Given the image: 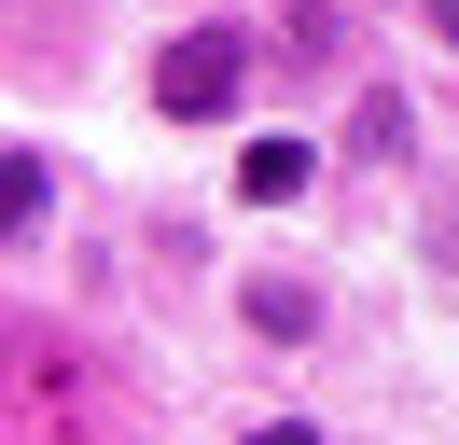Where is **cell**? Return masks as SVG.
Returning a JSON list of instances; mask_svg holds the SVG:
<instances>
[{"label": "cell", "instance_id": "5b68a950", "mask_svg": "<svg viewBox=\"0 0 459 445\" xmlns=\"http://www.w3.org/2000/svg\"><path fill=\"white\" fill-rule=\"evenodd\" d=\"M42 195H56V181H42V153H14V167H0V222H14V237L42 222Z\"/></svg>", "mask_w": 459, "mask_h": 445}, {"label": "cell", "instance_id": "8992f818", "mask_svg": "<svg viewBox=\"0 0 459 445\" xmlns=\"http://www.w3.org/2000/svg\"><path fill=\"white\" fill-rule=\"evenodd\" d=\"M237 445H320V432H307V417H251Z\"/></svg>", "mask_w": 459, "mask_h": 445}, {"label": "cell", "instance_id": "3957f363", "mask_svg": "<svg viewBox=\"0 0 459 445\" xmlns=\"http://www.w3.org/2000/svg\"><path fill=\"white\" fill-rule=\"evenodd\" d=\"M348 153H362V167H403V153H418V111H403V98H362V111H348Z\"/></svg>", "mask_w": 459, "mask_h": 445}, {"label": "cell", "instance_id": "7a4b0ae2", "mask_svg": "<svg viewBox=\"0 0 459 445\" xmlns=\"http://www.w3.org/2000/svg\"><path fill=\"white\" fill-rule=\"evenodd\" d=\"M307 139H251V153H237V195H251V209H292V195H307Z\"/></svg>", "mask_w": 459, "mask_h": 445}, {"label": "cell", "instance_id": "277c9868", "mask_svg": "<svg viewBox=\"0 0 459 445\" xmlns=\"http://www.w3.org/2000/svg\"><path fill=\"white\" fill-rule=\"evenodd\" d=\"M251 334H279V348L320 334V292H307V278H251Z\"/></svg>", "mask_w": 459, "mask_h": 445}, {"label": "cell", "instance_id": "6da1fadb", "mask_svg": "<svg viewBox=\"0 0 459 445\" xmlns=\"http://www.w3.org/2000/svg\"><path fill=\"white\" fill-rule=\"evenodd\" d=\"M237 83H251V42H237V28H181V42L153 56V111H168V126H223Z\"/></svg>", "mask_w": 459, "mask_h": 445}, {"label": "cell", "instance_id": "52a82bcc", "mask_svg": "<svg viewBox=\"0 0 459 445\" xmlns=\"http://www.w3.org/2000/svg\"><path fill=\"white\" fill-rule=\"evenodd\" d=\"M431 28H446V42H459V0H431Z\"/></svg>", "mask_w": 459, "mask_h": 445}]
</instances>
